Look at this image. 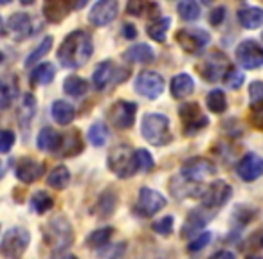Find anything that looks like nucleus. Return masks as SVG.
Listing matches in <instances>:
<instances>
[{
	"mask_svg": "<svg viewBox=\"0 0 263 259\" xmlns=\"http://www.w3.org/2000/svg\"><path fill=\"white\" fill-rule=\"evenodd\" d=\"M200 69V76L204 77L205 81H211V83H216L218 79H223V76L227 74V70L231 69L229 62H227L226 54L222 52H213L208 58L202 62V65L198 67Z\"/></svg>",
	"mask_w": 263,
	"mask_h": 259,
	"instance_id": "obj_14",
	"label": "nucleus"
},
{
	"mask_svg": "<svg viewBox=\"0 0 263 259\" xmlns=\"http://www.w3.org/2000/svg\"><path fill=\"white\" fill-rule=\"evenodd\" d=\"M136 166H137V171L141 173H148L154 169V157L148 150L144 148H139L136 150Z\"/></svg>",
	"mask_w": 263,
	"mask_h": 259,
	"instance_id": "obj_43",
	"label": "nucleus"
},
{
	"mask_svg": "<svg viewBox=\"0 0 263 259\" xmlns=\"http://www.w3.org/2000/svg\"><path fill=\"white\" fill-rule=\"evenodd\" d=\"M44 171H45V166L33 161V158H22V161H18V164H16V168H15L16 178L22 184L36 182V180L44 175Z\"/></svg>",
	"mask_w": 263,
	"mask_h": 259,
	"instance_id": "obj_20",
	"label": "nucleus"
},
{
	"mask_svg": "<svg viewBox=\"0 0 263 259\" xmlns=\"http://www.w3.org/2000/svg\"><path fill=\"white\" fill-rule=\"evenodd\" d=\"M141 135L148 144L168 146L173 141V135L170 132V119L164 113H146L141 123Z\"/></svg>",
	"mask_w": 263,
	"mask_h": 259,
	"instance_id": "obj_3",
	"label": "nucleus"
},
{
	"mask_svg": "<svg viewBox=\"0 0 263 259\" xmlns=\"http://www.w3.org/2000/svg\"><path fill=\"white\" fill-rule=\"evenodd\" d=\"M166 207V198L159 191L152 189V187H141L139 196H137L136 212L143 218H150V216L157 214L159 211Z\"/></svg>",
	"mask_w": 263,
	"mask_h": 259,
	"instance_id": "obj_9",
	"label": "nucleus"
},
{
	"mask_svg": "<svg viewBox=\"0 0 263 259\" xmlns=\"http://www.w3.org/2000/svg\"><path fill=\"white\" fill-rule=\"evenodd\" d=\"M209 259H236V255L229 250H220V252H216V254H213Z\"/></svg>",
	"mask_w": 263,
	"mask_h": 259,
	"instance_id": "obj_53",
	"label": "nucleus"
},
{
	"mask_svg": "<svg viewBox=\"0 0 263 259\" xmlns=\"http://www.w3.org/2000/svg\"><path fill=\"white\" fill-rule=\"evenodd\" d=\"M177 13L180 15V18L186 22H193L200 16V6L193 0H182L177 4Z\"/></svg>",
	"mask_w": 263,
	"mask_h": 259,
	"instance_id": "obj_38",
	"label": "nucleus"
},
{
	"mask_svg": "<svg viewBox=\"0 0 263 259\" xmlns=\"http://www.w3.org/2000/svg\"><path fill=\"white\" fill-rule=\"evenodd\" d=\"M15 139L16 137L11 130H2V133H0V151H2V153H8L13 148V144H15Z\"/></svg>",
	"mask_w": 263,
	"mask_h": 259,
	"instance_id": "obj_48",
	"label": "nucleus"
},
{
	"mask_svg": "<svg viewBox=\"0 0 263 259\" xmlns=\"http://www.w3.org/2000/svg\"><path fill=\"white\" fill-rule=\"evenodd\" d=\"M63 144V135H60L56 130L45 126L40 130L36 137V146L40 151H60Z\"/></svg>",
	"mask_w": 263,
	"mask_h": 259,
	"instance_id": "obj_21",
	"label": "nucleus"
},
{
	"mask_svg": "<svg viewBox=\"0 0 263 259\" xmlns=\"http://www.w3.org/2000/svg\"><path fill=\"white\" fill-rule=\"evenodd\" d=\"M209 241H211V232H202V234H198V236L195 237L190 245H187V250H190V252H198V250H202L204 247H208Z\"/></svg>",
	"mask_w": 263,
	"mask_h": 259,
	"instance_id": "obj_47",
	"label": "nucleus"
},
{
	"mask_svg": "<svg viewBox=\"0 0 263 259\" xmlns=\"http://www.w3.org/2000/svg\"><path fill=\"white\" fill-rule=\"evenodd\" d=\"M124 59L130 63L146 65V63H152L155 59V52L148 44H134L124 51Z\"/></svg>",
	"mask_w": 263,
	"mask_h": 259,
	"instance_id": "obj_23",
	"label": "nucleus"
},
{
	"mask_svg": "<svg viewBox=\"0 0 263 259\" xmlns=\"http://www.w3.org/2000/svg\"><path fill=\"white\" fill-rule=\"evenodd\" d=\"M56 76V69L52 63H40V65H36L33 70H31L29 74V81L31 85H49L52 83V79H54Z\"/></svg>",
	"mask_w": 263,
	"mask_h": 259,
	"instance_id": "obj_31",
	"label": "nucleus"
},
{
	"mask_svg": "<svg viewBox=\"0 0 263 259\" xmlns=\"http://www.w3.org/2000/svg\"><path fill=\"white\" fill-rule=\"evenodd\" d=\"M177 44L184 49L190 54H200L208 44L211 42V36H209L208 31L198 29V27H190V29H180L175 36Z\"/></svg>",
	"mask_w": 263,
	"mask_h": 259,
	"instance_id": "obj_8",
	"label": "nucleus"
},
{
	"mask_svg": "<svg viewBox=\"0 0 263 259\" xmlns=\"http://www.w3.org/2000/svg\"><path fill=\"white\" fill-rule=\"evenodd\" d=\"M249 97H251V103L254 106L263 105V83L261 81H252L249 85Z\"/></svg>",
	"mask_w": 263,
	"mask_h": 259,
	"instance_id": "obj_46",
	"label": "nucleus"
},
{
	"mask_svg": "<svg viewBox=\"0 0 263 259\" xmlns=\"http://www.w3.org/2000/svg\"><path fill=\"white\" fill-rule=\"evenodd\" d=\"M136 113H137L136 103L121 99V101H117L110 108V121L119 130H128V128H132L134 123H136Z\"/></svg>",
	"mask_w": 263,
	"mask_h": 259,
	"instance_id": "obj_16",
	"label": "nucleus"
},
{
	"mask_svg": "<svg viewBox=\"0 0 263 259\" xmlns=\"http://www.w3.org/2000/svg\"><path fill=\"white\" fill-rule=\"evenodd\" d=\"M170 26H172V18L170 16H161V18H155L154 22L148 24L146 33L152 40L159 42V44H164L166 36H168Z\"/></svg>",
	"mask_w": 263,
	"mask_h": 259,
	"instance_id": "obj_32",
	"label": "nucleus"
},
{
	"mask_svg": "<svg viewBox=\"0 0 263 259\" xmlns=\"http://www.w3.org/2000/svg\"><path fill=\"white\" fill-rule=\"evenodd\" d=\"M112 234H114L112 227H103V229H98L88 234L87 240H85V245H87L88 248H103L108 245Z\"/></svg>",
	"mask_w": 263,
	"mask_h": 259,
	"instance_id": "obj_35",
	"label": "nucleus"
},
{
	"mask_svg": "<svg viewBox=\"0 0 263 259\" xmlns=\"http://www.w3.org/2000/svg\"><path fill=\"white\" fill-rule=\"evenodd\" d=\"M119 11V4L117 0H99L92 6L90 13H88V20H90L92 26L103 27L108 26L110 22H114Z\"/></svg>",
	"mask_w": 263,
	"mask_h": 259,
	"instance_id": "obj_17",
	"label": "nucleus"
},
{
	"mask_svg": "<svg viewBox=\"0 0 263 259\" xmlns=\"http://www.w3.org/2000/svg\"><path fill=\"white\" fill-rule=\"evenodd\" d=\"M70 182V171L67 166H56L47 176V186L52 189H65Z\"/></svg>",
	"mask_w": 263,
	"mask_h": 259,
	"instance_id": "obj_33",
	"label": "nucleus"
},
{
	"mask_svg": "<svg viewBox=\"0 0 263 259\" xmlns=\"http://www.w3.org/2000/svg\"><path fill=\"white\" fill-rule=\"evenodd\" d=\"M44 240L52 252H63L72 245L74 230L65 216H54L44 227Z\"/></svg>",
	"mask_w": 263,
	"mask_h": 259,
	"instance_id": "obj_2",
	"label": "nucleus"
},
{
	"mask_svg": "<svg viewBox=\"0 0 263 259\" xmlns=\"http://www.w3.org/2000/svg\"><path fill=\"white\" fill-rule=\"evenodd\" d=\"M29 241L31 234L24 227H13V229L6 230L4 236H2V243H0L2 255L6 259H20L26 254Z\"/></svg>",
	"mask_w": 263,
	"mask_h": 259,
	"instance_id": "obj_5",
	"label": "nucleus"
},
{
	"mask_svg": "<svg viewBox=\"0 0 263 259\" xmlns=\"http://www.w3.org/2000/svg\"><path fill=\"white\" fill-rule=\"evenodd\" d=\"M52 205H54V200L49 196L45 191H38V193L33 194L31 198V207L36 214H45L47 211H51Z\"/></svg>",
	"mask_w": 263,
	"mask_h": 259,
	"instance_id": "obj_40",
	"label": "nucleus"
},
{
	"mask_svg": "<svg viewBox=\"0 0 263 259\" xmlns=\"http://www.w3.org/2000/svg\"><path fill=\"white\" fill-rule=\"evenodd\" d=\"M226 13L227 9L223 8V6H218V8H215L211 11V16H209V22H211V26H220V24L223 22V18H226Z\"/></svg>",
	"mask_w": 263,
	"mask_h": 259,
	"instance_id": "obj_49",
	"label": "nucleus"
},
{
	"mask_svg": "<svg viewBox=\"0 0 263 259\" xmlns=\"http://www.w3.org/2000/svg\"><path fill=\"white\" fill-rule=\"evenodd\" d=\"M205 103H208V108L211 110L213 113H223L227 110V99H226V94L223 90L220 88H215L208 94L205 97Z\"/></svg>",
	"mask_w": 263,
	"mask_h": 259,
	"instance_id": "obj_37",
	"label": "nucleus"
},
{
	"mask_svg": "<svg viewBox=\"0 0 263 259\" xmlns=\"http://www.w3.org/2000/svg\"><path fill=\"white\" fill-rule=\"evenodd\" d=\"M60 259H78L76 255H65V257H60Z\"/></svg>",
	"mask_w": 263,
	"mask_h": 259,
	"instance_id": "obj_55",
	"label": "nucleus"
},
{
	"mask_svg": "<svg viewBox=\"0 0 263 259\" xmlns=\"http://www.w3.org/2000/svg\"><path fill=\"white\" fill-rule=\"evenodd\" d=\"M88 141H90L92 146H103L108 141V130H106V124L98 121L88 128Z\"/></svg>",
	"mask_w": 263,
	"mask_h": 259,
	"instance_id": "obj_39",
	"label": "nucleus"
},
{
	"mask_svg": "<svg viewBox=\"0 0 263 259\" xmlns=\"http://www.w3.org/2000/svg\"><path fill=\"white\" fill-rule=\"evenodd\" d=\"M34 112H36V99H34L33 94H24L22 95V101H20V106H18V124L26 130L27 126L31 124V121H33V115Z\"/></svg>",
	"mask_w": 263,
	"mask_h": 259,
	"instance_id": "obj_30",
	"label": "nucleus"
},
{
	"mask_svg": "<svg viewBox=\"0 0 263 259\" xmlns=\"http://www.w3.org/2000/svg\"><path fill=\"white\" fill-rule=\"evenodd\" d=\"M236 59L247 70L259 69L263 67V47L254 40H243L236 47Z\"/></svg>",
	"mask_w": 263,
	"mask_h": 259,
	"instance_id": "obj_12",
	"label": "nucleus"
},
{
	"mask_svg": "<svg viewBox=\"0 0 263 259\" xmlns=\"http://www.w3.org/2000/svg\"><path fill=\"white\" fill-rule=\"evenodd\" d=\"M83 144H81V139L78 135V132L70 133V135L63 137V144H62V150H60V155L63 157H70V155H76L80 153L78 150H81Z\"/></svg>",
	"mask_w": 263,
	"mask_h": 259,
	"instance_id": "obj_41",
	"label": "nucleus"
},
{
	"mask_svg": "<svg viewBox=\"0 0 263 259\" xmlns=\"http://www.w3.org/2000/svg\"><path fill=\"white\" fill-rule=\"evenodd\" d=\"M85 2L80 4H72V2H65V0H49L44 4V16L51 24H58L72 11L74 8H81Z\"/></svg>",
	"mask_w": 263,
	"mask_h": 259,
	"instance_id": "obj_19",
	"label": "nucleus"
},
{
	"mask_svg": "<svg viewBox=\"0 0 263 259\" xmlns=\"http://www.w3.org/2000/svg\"><path fill=\"white\" fill-rule=\"evenodd\" d=\"M51 47H52V36H45V40L42 42V44L38 45V47L34 49V51L31 52L29 56H27L26 62H24V65L31 67V65H34L36 62H40V59L44 58V56L47 54L49 51H51Z\"/></svg>",
	"mask_w": 263,
	"mask_h": 259,
	"instance_id": "obj_42",
	"label": "nucleus"
},
{
	"mask_svg": "<svg viewBox=\"0 0 263 259\" xmlns=\"http://www.w3.org/2000/svg\"><path fill=\"white\" fill-rule=\"evenodd\" d=\"M128 69H123V67H117L114 62L106 59V62H101L98 67H96L94 74H92V83L98 90H105L110 83H123L128 77Z\"/></svg>",
	"mask_w": 263,
	"mask_h": 259,
	"instance_id": "obj_7",
	"label": "nucleus"
},
{
	"mask_svg": "<svg viewBox=\"0 0 263 259\" xmlns=\"http://www.w3.org/2000/svg\"><path fill=\"white\" fill-rule=\"evenodd\" d=\"M164 90V77L154 70H143L136 77V92L146 99H157Z\"/></svg>",
	"mask_w": 263,
	"mask_h": 259,
	"instance_id": "obj_11",
	"label": "nucleus"
},
{
	"mask_svg": "<svg viewBox=\"0 0 263 259\" xmlns=\"http://www.w3.org/2000/svg\"><path fill=\"white\" fill-rule=\"evenodd\" d=\"M243 81H245V74L240 72L236 67H231V69L227 70L226 76H223V83H226V87L233 88V90H238V88L243 85Z\"/></svg>",
	"mask_w": 263,
	"mask_h": 259,
	"instance_id": "obj_44",
	"label": "nucleus"
},
{
	"mask_svg": "<svg viewBox=\"0 0 263 259\" xmlns=\"http://www.w3.org/2000/svg\"><path fill=\"white\" fill-rule=\"evenodd\" d=\"M117 205V194L112 193V191H105V193L99 196L98 205H96V212H98L101 218H108L114 212Z\"/></svg>",
	"mask_w": 263,
	"mask_h": 259,
	"instance_id": "obj_36",
	"label": "nucleus"
},
{
	"mask_svg": "<svg viewBox=\"0 0 263 259\" xmlns=\"http://www.w3.org/2000/svg\"><path fill=\"white\" fill-rule=\"evenodd\" d=\"M236 173L245 182H254L263 176V157L256 153H245L236 164Z\"/></svg>",
	"mask_w": 263,
	"mask_h": 259,
	"instance_id": "obj_18",
	"label": "nucleus"
},
{
	"mask_svg": "<svg viewBox=\"0 0 263 259\" xmlns=\"http://www.w3.org/2000/svg\"><path fill=\"white\" fill-rule=\"evenodd\" d=\"M2 34H9L15 42H24L33 34V18L27 13H13L6 22Z\"/></svg>",
	"mask_w": 263,
	"mask_h": 259,
	"instance_id": "obj_15",
	"label": "nucleus"
},
{
	"mask_svg": "<svg viewBox=\"0 0 263 259\" xmlns=\"http://www.w3.org/2000/svg\"><path fill=\"white\" fill-rule=\"evenodd\" d=\"M231 196H233V187L226 180H215L204 189L200 200L205 209H218L223 207Z\"/></svg>",
	"mask_w": 263,
	"mask_h": 259,
	"instance_id": "obj_10",
	"label": "nucleus"
},
{
	"mask_svg": "<svg viewBox=\"0 0 263 259\" xmlns=\"http://www.w3.org/2000/svg\"><path fill=\"white\" fill-rule=\"evenodd\" d=\"M238 22L245 29H258L263 26V9L254 8V6H245L238 11Z\"/></svg>",
	"mask_w": 263,
	"mask_h": 259,
	"instance_id": "obj_26",
	"label": "nucleus"
},
{
	"mask_svg": "<svg viewBox=\"0 0 263 259\" xmlns=\"http://www.w3.org/2000/svg\"><path fill=\"white\" fill-rule=\"evenodd\" d=\"M173 223H175L173 216H164V218H161L159 222H155L154 225H152V229H154V232L161 234V236H170L173 230Z\"/></svg>",
	"mask_w": 263,
	"mask_h": 259,
	"instance_id": "obj_45",
	"label": "nucleus"
},
{
	"mask_svg": "<svg viewBox=\"0 0 263 259\" xmlns=\"http://www.w3.org/2000/svg\"><path fill=\"white\" fill-rule=\"evenodd\" d=\"M251 121L256 128L263 130V105L254 106V110H252V113H251Z\"/></svg>",
	"mask_w": 263,
	"mask_h": 259,
	"instance_id": "obj_51",
	"label": "nucleus"
},
{
	"mask_svg": "<svg viewBox=\"0 0 263 259\" xmlns=\"http://www.w3.org/2000/svg\"><path fill=\"white\" fill-rule=\"evenodd\" d=\"M172 194H175L177 198H186V196H197V194L204 193V189L200 187V184L191 182V180H186L184 176H177V178L172 180Z\"/></svg>",
	"mask_w": 263,
	"mask_h": 259,
	"instance_id": "obj_25",
	"label": "nucleus"
},
{
	"mask_svg": "<svg viewBox=\"0 0 263 259\" xmlns=\"http://www.w3.org/2000/svg\"><path fill=\"white\" fill-rule=\"evenodd\" d=\"M51 113H52V119H54L56 123L62 124V126H67V124L72 123V119L76 117V108H74L69 101L58 99V101L52 103Z\"/></svg>",
	"mask_w": 263,
	"mask_h": 259,
	"instance_id": "obj_27",
	"label": "nucleus"
},
{
	"mask_svg": "<svg viewBox=\"0 0 263 259\" xmlns=\"http://www.w3.org/2000/svg\"><path fill=\"white\" fill-rule=\"evenodd\" d=\"M179 115L184 126V135L193 137L198 132H202L209 124V119L204 112H202L198 103H184L179 108Z\"/></svg>",
	"mask_w": 263,
	"mask_h": 259,
	"instance_id": "obj_6",
	"label": "nucleus"
},
{
	"mask_svg": "<svg viewBox=\"0 0 263 259\" xmlns=\"http://www.w3.org/2000/svg\"><path fill=\"white\" fill-rule=\"evenodd\" d=\"M245 243H247L249 248H256V250L263 248V230H258V232H254L252 236H249Z\"/></svg>",
	"mask_w": 263,
	"mask_h": 259,
	"instance_id": "obj_50",
	"label": "nucleus"
},
{
	"mask_svg": "<svg viewBox=\"0 0 263 259\" xmlns=\"http://www.w3.org/2000/svg\"><path fill=\"white\" fill-rule=\"evenodd\" d=\"M261 40H263V34H261Z\"/></svg>",
	"mask_w": 263,
	"mask_h": 259,
	"instance_id": "obj_56",
	"label": "nucleus"
},
{
	"mask_svg": "<svg viewBox=\"0 0 263 259\" xmlns=\"http://www.w3.org/2000/svg\"><path fill=\"white\" fill-rule=\"evenodd\" d=\"M170 90H172L173 97L179 99V101L190 97V95L195 92L193 77H191L190 74H177V76L172 79V87H170Z\"/></svg>",
	"mask_w": 263,
	"mask_h": 259,
	"instance_id": "obj_24",
	"label": "nucleus"
},
{
	"mask_svg": "<svg viewBox=\"0 0 263 259\" xmlns=\"http://www.w3.org/2000/svg\"><path fill=\"white\" fill-rule=\"evenodd\" d=\"M128 15L134 16H155V18H161L159 13H161V6L155 4V2H143V0H130L126 4Z\"/></svg>",
	"mask_w": 263,
	"mask_h": 259,
	"instance_id": "obj_28",
	"label": "nucleus"
},
{
	"mask_svg": "<svg viewBox=\"0 0 263 259\" xmlns=\"http://www.w3.org/2000/svg\"><path fill=\"white\" fill-rule=\"evenodd\" d=\"M123 34L126 40H134L137 36V31H136V26H132V24H124L123 26Z\"/></svg>",
	"mask_w": 263,
	"mask_h": 259,
	"instance_id": "obj_52",
	"label": "nucleus"
},
{
	"mask_svg": "<svg viewBox=\"0 0 263 259\" xmlns=\"http://www.w3.org/2000/svg\"><path fill=\"white\" fill-rule=\"evenodd\" d=\"M215 171H216V166L213 164L211 161L202 158V157H191V158H187L182 164V168H180V176L198 184L200 180L211 176Z\"/></svg>",
	"mask_w": 263,
	"mask_h": 259,
	"instance_id": "obj_13",
	"label": "nucleus"
},
{
	"mask_svg": "<svg viewBox=\"0 0 263 259\" xmlns=\"http://www.w3.org/2000/svg\"><path fill=\"white\" fill-rule=\"evenodd\" d=\"M18 95V85L13 76H6L0 83V108L8 110Z\"/></svg>",
	"mask_w": 263,
	"mask_h": 259,
	"instance_id": "obj_29",
	"label": "nucleus"
},
{
	"mask_svg": "<svg viewBox=\"0 0 263 259\" xmlns=\"http://www.w3.org/2000/svg\"><path fill=\"white\" fill-rule=\"evenodd\" d=\"M211 220V214L205 212L202 207L198 209H193V211L187 214V220L184 222V227H182V236H193L195 232L202 230L205 227V223Z\"/></svg>",
	"mask_w": 263,
	"mask_h": 259,
	"instance_id": "obj_22",
	"label": "nucleus"
},
{
	"mask_svg": "<svg viewBox=\"0 0 263 259\" xmlns=\"http://www.w3.org/2000/svg\"><path fill=\"white\" fill-rule=\"evenodd\" d=\"M247 259H263V257H259V255H247Z\"/></svg>",
	"mask_w": 263,
	"mask_h": 259,
	"instance_id": "obj_54",
	"label": "nucleus"
},
{
	"mask_svg": "<svg viewBox=\"0 0 263 259\" xmlns=\"http://www.w3.org/2000/svg\"><path fill=\"white\" fill-rule=\"evenodd\" d=\"M88 90V83L80 76H67L65 81H63V92L67 95H72V97H81L85 95Z\"/></svg>",
	"mask_w": 263,
	"mask_h": 259,
	"instance_id": "obj_34",
	"label": "nucleus"
},
{
	"mask_svg": "<svg viewBox=\"0 0 263 259\" xmlns=\"http://www.w3.org/2000/svg\"><path fill=\"white\" fill-rule=\"evenodd\" d=\"M108 168L119 178H130L137 173L136 166V150L128 144H119L108 153Z\"/></svg>",
	"mask_w": 263,
	"mask_h": 259,
	"instance_id": "obj_4",
	"label": "nucleus"
},
{
	"mask_svg": "<svg viewBox=\"0 0 263 259\" xmlns=\"http://www.w3.org/2000/svg\"><path fill=\"white\" fill-rule=\"evenodd\" d=\"M92 52H94L92 36L87 31L78 29L67 34L65 40L62 42L58 49V59L65 69H80L92 58Z\"/></svg>",
	"mask_w": 263,
	"mask_h": 259,
	"instance_id": "obj_1",
	"label": "nucleus"
}]
</instances>
